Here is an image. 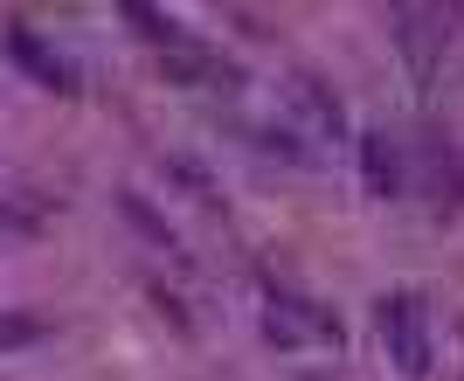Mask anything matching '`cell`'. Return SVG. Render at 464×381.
Here are the masks:
<instances>
[{"mask_svg": "<svg viewBox=\"0 0 464 381\" xmlns=\"http://www.w3.org/2000/svg\"><path fill=\"white\" fill-rule=\"evenodd\" d=\"M361 167H368V194H382V201L402 194V152H395V139H388V132L361 139Z\"/></svg>", "mask_w": 464, "mask_h": 381, "instance_id": "cell-3", "label": "cell"}, {"mask_svg": "<svg viewBox=\"0 0 464 381\" xmlns=\"http://www.w3.org/2000/svg\"><path fill=\"white\" fill-rule=\"evenodd\" d=\"M374 319H382V340L395 347V361H402V375H423V367H430V333H423V305L409 298V291H388Z\"/></svg>", "mask_w": 464, "mask_h": 381, "instance_id": "cell-1", "label": "cell"}, {"mask_svg": "<svg viewBox=\"0 0 464 381\" xmlns=\"http://www.w3.org/2000/svg\"><path fill=\"white\" fill-rule=\"evenodd\" d=\"M291 97H298V104L312 112V125H319V132H333V139H340L347 112H340V97H333L326 83H319V76H291Z\"/></svg>", "mask_w": 464, "mask_h": 381, "instance_id": "cell-5", "label": "cell"}, {"mask_svg": "<svg viewBox=\"0 0 464 381\" xmlns=\"http://www.w3.org/2000/svg\"><path fill=\"white\" fill-rule=\"evenodd\" d=\"M444 35H450L444 15H430L423 0H395V42L409 49V63H416V70H430V56L444 49Z\"/></svg>", "mask_w": 464, "mask_h": 381, "instance_id": "cell-2", "label": "cell"}, {"mask_svg": "<svg viewBox=\"0 0 464 381\" xmlns=\"http://www.w3.org/2000/svg\"><path fill=\"white\" fill-rule=\"evenodd\" d=\"M423 167H430V188H437V201H450V209H458V201H464V152L450 146V139H430Z\"/></svg>", "mask_w": 464, "mask_h": 381, "instance_id": "cell-4", "label": "cell"}]
</instances>
